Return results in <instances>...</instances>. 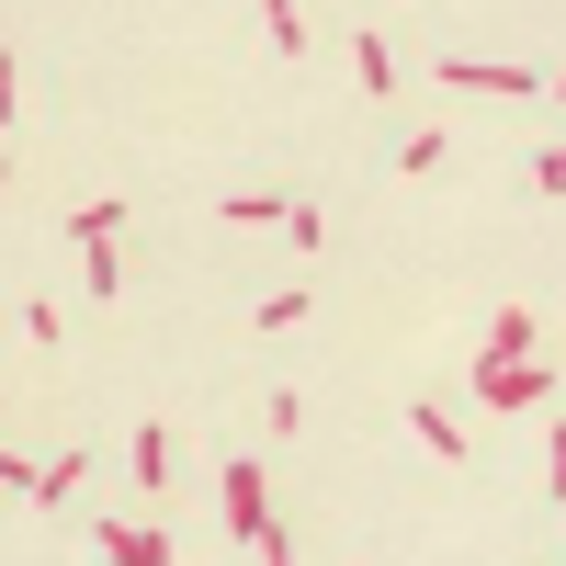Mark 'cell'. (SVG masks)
<instances>
[{
	"label": "cell",
	"mask_w": 566,
	"mask_h": 566,
	"mask_svg": "<svg viewBox=\"0 0 566 566\" xmlns=\"http://www.w3.org/2000/svg\"><path fill=\"white\" fill-rule=\"evenodd\" d=\"M216 499H227V533H239L250 555H272V566L295 555V533L272 522V488H261V453H239V464H227V476H216Z\"/></svg>",
	"instance_id": "1"
},
{
	"label": "cell",
	"mask_w": 566,
	"mask_h": 566,
	"mask_svg": "<svg viewBox=\"0 0 566 566\" xmlns=\"http://www.w3.org/2000/svg\"><path fill=\"white\" fill-rule=\"evenodd\" d=\"M453 91H488V103H522V91H544V69H499V57H442Z\"/></svg>",
	"instance_id": "2"
},
{
	"label": "cell",
	"mask_w": 566,
	"mask_h": 566,
	"mask_svg": "<svg viewBox=\"0 0 566 566\" xmlns=\"http://www.w3.org/2000/svg\"><path fill=\"white\" fill-rule=\"evenodd\" d=\"M522 352H533V306H499L488 317V352H464V363L488 374V363H522Z\"/></svg>",
	"instance_id": "3"
},
{
	"label": "cell",
	"mask_w": 566,
	"mask_h": 566,
	"mask_svg": "<svg viewBox=\"0 0 566 566\" xmlns=\"http://www.w3.org/2000/svg\"><path fill=\"white\" fill-rule=\"evenodd\" d=\"M544 397V363H488V408H533Z\"/></svg>",
	"instance_id": "4"
},
{
	"label": "cell",
	"mask_w": 566,
	"mask_h": 566,
	"mask_svg": "<svg viewBox=\"0 0 566 566\" xmlns=\"http://www.w3.org/2000/svg\"><path fill=\"white\" fill-rule=\"evenodd\" d=\"M114 227H125L114 193H103V205H69V239H80V250H114Z\"/></svg>",
	"instance_id": "5"
},
{
	"label": "cell",
	"mask_w": 566,
	"mask_h": 566,
	"mask_svg": "<svg viewBox=\"0 0 566 566\" xmlns=\"http://www.w3.org/2000/svg\"><path fill=\"white\" fill-rule=\"evenodd\" d=\"M408 431H419V442H431L442 464H464V431H453V408H431V397H419V408H408Z\"/></svg>",
	"instance_id": "6"
},
{
	"label": "cell",
	"mask_w": 566,
	"mask_h": 566,
	"mask_svg": "<svg viewBox=\"0 0 566 566\" xmlns=\"http://www.w3.org/2000/svg\"><path fill=\"white\" fill-rule=\"evenodd\" d=\"M352 69H363V91H397V45L363 23V45H352Z\"/></svg>",
	"instance_id": "7"
},
{
	"label": "cell",
	"mask_w": 566,
	"mask_h": 566,
	"mask_svg": "<svg viewBox=\"0 0 566 566\" xmlns=\"http://www.w3.org/2000/svg\"><path fill=\"white\" fill-rule=\"evenodd\" d=\"M261 23H272L283 57H306V12H295V0H261Z\"/></svg>",
	"instance_id": "8"
},
{
	"label": "cell",
	"mask_w": 566,
	"mask_h": 566,
	"mask_svg": "<svg viewBox=\"0 0 566 566\" xmlns=\"http://www.w3.org/2000/svg\"><path fill=\"white\" fill-rule=\"evenodd\" d=\"M136 476H148V488H170V431H159V419L136 431Z\"/></svg>",
	"instance_id": "9"
},
{
	"label": "cell",
	"mask_w": 566,
	"mask_h": 566,
	"mask_svg": "<svg viewBox=\"0 0 566 566\" xmlns=\"http://www.w3.org/2000/svg\"><path fill=\"white\" fill-rule=\"evenodd\" d=\"M103 555H114V566H159L170 544H159V533H103Z\"/></svg>",
	"instance_id": "10"
},
{
	"label": "cell",
	"mask_w": 566,
	"mask_h": 566,
	"mask_svg": "<svg viewBox=\"0 0 566 566\" xmlns=\"http://www.w3.org/2000/svg\"><path fill=\"white\" fill-rule=\"evenodd\" d=\"M533 193H566V148H544V159H533Z\"/></svg>",
	"instance_id": "11"
},
{
	"label": "cell",
	"mask_w": 566,
	"mask_h": 566,
	"mask_svg": "<svg viewBox=\"0 0 566 566\" xmlns=\"http://www.w3.org/2000/svg\"><path fill=\"white\" fill-rule=\"evenodd\" d=\"M555 499H566V419H555Z\"/></svg>",
	"instance_id": "12"
},
{
	"label": "cell",
	"mask_w": 566,
	"mask_h": 566,
	"mask_svg": "<svg viewBox=\"0 0 566 566\" xmlns=\"http://www.w3.org/2000/svg\"><path fill=\"white\" fill-rule=\"evenodd\" d=\"M0 125H12V57H0Z\"/></svg>",
	"instance_id": "13"
},
{
	"label": "cell",
	"mask_w": 566,
	"mask_h": 566,
	"mask_svg": "<svg viewBox=\"0 0 566 566\" xmlns=\"http://www.w3.org/2000/svg\"><path fill=\"white\" fill-rule=\"evenodd\" d=\"M0 181H12V159H0Z\"/></svg>",
	"instance_id": "14"
}]
</instances>
